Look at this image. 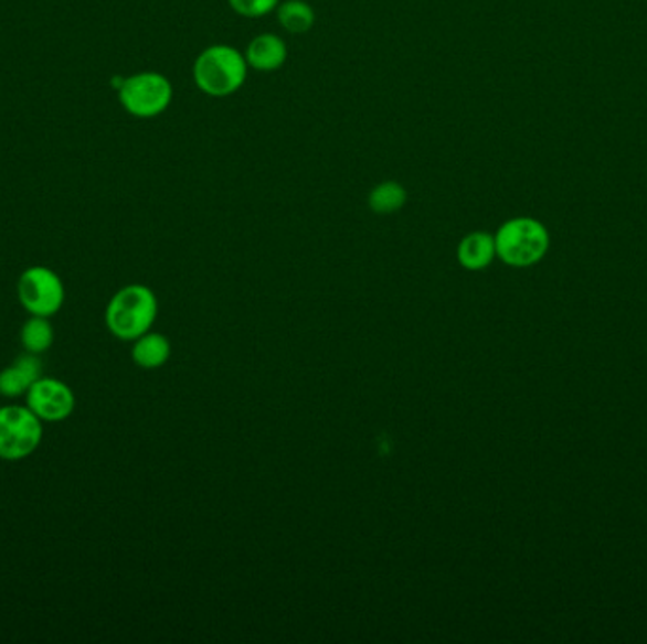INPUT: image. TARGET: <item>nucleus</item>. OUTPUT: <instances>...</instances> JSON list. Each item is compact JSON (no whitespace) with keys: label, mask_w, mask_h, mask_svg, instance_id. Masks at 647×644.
<instances>
[{"label":"nucleus","mask_w":647,"mask_h":644,"mask_svg":"<svg viewBox=\"0 0 647 644\" xmlns=\"http://www.w3.org/2000/svg\"><path fill=\"white\" fill-rule=\"evenodd\" d=\"M245 53L230 44H212L193 63V82L199 92L212 99H225L245 86L248 78Z\"/></svg>","instance_id":"1"},{"label":"nucleus","mask_w":647,"mask_h":644,"mask_svg":"<svg viewBox=\"0 0 647 644\" xmlns=\"http://www.w3.org/2000/svg\"><path fill=\"white\" fill-rule=\"evenodd\" d=\"M158 316V299L150 288L131 283L119 290L106 307V328L121 341H135L152 328Z\"/></svg>","instance_id":"2"},{"label":"nucleus","mask_w":647,"mask_h":644,"mask_svg":"<svg viewBox=\"0 0 647 644\" xmlns=\"http://www.w3.org/2000/svg\"><path fill=\"white\" fill-rule=\"evenodd\" d=\"M496 257L516 269H527L540 264L549 250V230L534 217H513L495 235Z\"/></svg>","instance_id":"3"},{"label":"nucleus","mask_w":647,"mask_h":644,"mask_svg":"<svg viewBox=\"0 0 647 644\" xmlns=\"http://www.w3.org/2000/svg\"><path fill=\"white\" fill-rule=\"evenodd\" d=\"M172 95L174 89L171 79L167 78L166 74L152 71L124 78V84L118 89V99L124 110L140 119L158 118L167 112L172 103Z\"/></svg>","instance_id":"4"},{"label":"nucleus","mask_w":647,"mask_h":644,"mask_svg":"<svg viewBox=\"0 0 647 644\" xmlns=\"http://www.w3.org/2000/svg\"><path fill=\"white\" fill-rule=\"evenodd\" d=\"M42 441V420L31 408L10 405L0 408V460L18 461L33 454Z\"/></svg>","instance_id":"5"},{"label":"nucleus","mask_w":647,"mask_h":644,"mask_svg":"<svg viewBox=\"0 0 647 644\" xmlns=\"http://www.w3.org/2000/svg\"><path fill=\"white\" fill-rule=\"evenodd\" d=\"M18 297L31 316L52 318L65 303V288L52 269L31 267L20 277Z\"/></svg>","instance_id":"6"},{"label":"nucleus","mask_w":647,"mask_h":644,"mask_svg":"<svg viewBox=\"0 0 647 644\" xmlns=\"http://www.w3.org/2000/svg\"><path fill=\"white\" fill-rule=\"evenodd\" d=\"M26 407L42 421H63L73 415L76 397L65 382L39 378L26 391Z\"/></svg>","instance_id":"7"},{"label":"nucleus","mask_w":647,"mask_h":644,"mask_svg":"<svg viewBox=\"0 0 647 644\" xmlns=\"http://www.w3.org/2000/svg\"><path fill=\"white\" fill-rule=\"evenodd\" d=\"M245 60L248 66L258 73H275L285 66L288 46L278 34L262 33L248 42Z\"/></svg>","instance_id":"8"},{"label":"nucleus","mask_w":647,"mask_h":644,"mask_svg":"<svg viewBox=\"0 0 647 644\" xmlns=\"http://www.w3.org/2000/svg\"><path fill=\"white\" fill-rule=\"evenodd\" d=\"M39 378H42V362L39 355L25 352L0 373V395L10 399L26 395Z\"/></svg>","instance_id":"9"},{"label":"nucleus","mask_w":647,"mask_h":644,"mask_svg":"<svg viewBox=\"0 0 647 644\" xmlns=\"http://www.w3.org/2000/svg\"><path fill=\"white\" fill-rule=\"evenodd\" d=\"M456 257H458V264L466 270L487 269L496 257L495 235L485 230L469 233L458 244Z\"/></svg>","instance_id":"10"},{"label":"nucleus","mask_w":647,"mask_h":644,"mask_svg":"<svg viewBox=\"0 0 647 644\" xmlns=\"http://www.w3.org/2000/svg\"><path fill=\"white\" fill-rule=\"evenodd\" d=\"M132 362L142 368H158L171 357V342L159 333H145L135 339L131 350Z\"/></svg>","instance_id":"11"},{"label":"nucleus","mask_w":647,"mask_h":644,"mask_svg":"<svg viewBox=\"0 0 647 644\" xmlns=\"http://www.w3.org/2000/svg\"><path fill=\"white\" fill-rule=\"evenodd\" d=\"M275 12L278 25L290 34L309 33L317 21V13L305 0H283Z\"/></svg>","instance_id":"12"},{"label":"nucleus","mask_w":647,"mask_h":644,"mask_svg":"<svg viewBox=\"0 0 647 644\" xmlns=\"http://www.w3.org/2000/svg\"><path fill=\"white\" fill-rule=\"evenodd\" d=\"M405 203H407V190L396 180H386V182L375 185L368 197L370 211L375 212L379 216H389V214L402 211Z\"/></svg>","instance_id":"13"},{"label":"nucleus","mask_w":647,"mask_h":644,"mask_svg":"<svg viewBox=\"0 0 647 644\" xmlns=\"http://www.w3.org/2000/svg\"><path fill=\"white\" fill-rule=\"evenodd\" d=\"M21 344H23L25 352L36 355L52 348L53 328L50 318H29L21 328Z\"/></svg>","instance_id":"14"},{"label":"nucleus","mask_w":647,"mask_h":644,"mask_svg":"<svg viewBox=\"0 0 647 644\" xmlns=\"http://www.w3.org/2000/svg\"><path fill=\"white\" fill-rule=\"evenodd\" d=\"M280 2L283 0H227L233 12L241 18H248V20H259V18L269 15L277 10Z\"/></svg>","instance_id":"15"}]
</instances>
